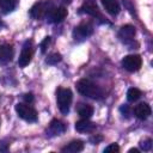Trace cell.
I'll return each instance as SVG.
<instances>
[{
    "mask_svg": "<svg viewBox=\"0 0 153 153\" xmlns=\"http://www.w3.org/2000/svg\"><path fill=\"white\" fill-rule=\"evenodd\" d=\"M75 86H76L78 92L85 97H88L92 99H100L104 96L103 90L88 79H80Z\"/></svg>",
    "mask_w": 153,
    "mask_h": 153,
    "instance_id": "cell-1",
    "label": "cell"
},
{
    "mask_svg": "<svg viewBox=\"0 0 153 153\" xmlns=\"http://www.w3.org/2000/svg\"><path fill=\"white\" fill-rule=\"evenodd\" d=\"M72 99H73V94L69 88L59 87L56 90V103H57V106H59V110L61 111V114L67 115L69 112Z\"/></svg>",
    "mask_w": 153,
    "mask_h": 153,
    "instance_id": "cell-2",
    "label": "cell"
},
{
    "mask_svg": "<svg viewBox=\"0 0 153 153\" xmlns=\"http://www.w3.org/2000/svg\"><path fill=\"white\" fill-rule=\"evenodd\" d=\"M16 111H17L18 116L26 122H36L37 121V112L29 104L18 103L16 105Z\"/></svg>",
    "mask_w": 153,
    "mask_h": 153,
    "instance_id": "cell-3",
    "label": "cell"
},
{
    "mask_svg": "<svg viewBox=\"0 0 153 153\" xmlns=\"http://www.w3.org/2000/svg\"><path fill=\"white\" fill-rule=\"evenodd\" d=\"M93 33V26L91 23H81L73 30V38L78 42L87 39Z\"/></svg>",
    "mask_w": 153,
    "mask_h": 153,
    "instance_id": "cell-4",
    "label": "cell"
},
{
    "mask_svg": "<svg viewBox=\"0 0 153 153\" xmlns=\"http://www.w3.org/2000/svg\"><path fill=\"white\" fill-rule=\"evenodd\" d=\"M142 60L139 55H127L122 60V66L128 72H136L141 68Z\"/></svg>",
    "mask_w": 153,
    "mask_h": 153,
    "instance_id": "cell-5",
    "label": "cell"
},
{
    "mask_svg": "<svg viewBox=\"0 0 153 153\" xmlns=\"http://www.w3.org/2000/svg\"><path fill=\"white\" fill-rule=\"evenodd\" d=\"M32 55H33V48H32V42L31 41H27L25 42V44L23 45V49H22V53L19 55V59H18V65L19 67H25L30 63L31 59H32Z\"/></svg>",
    "mask_w": 153,
    "mask_h": 153,
    "instance_id": "cell-6",
    "label": "cell"
},
{
    "mask_svg": "<svg viewBox=\"0 0 153 153\" xmlns=\"http://www.w3.org/2000/svg\"><path fill=\"white\" fill-rule=\"evenodd\" d=\"M67 17V8L63 6L51 8L47 13V20L49 23H60Z\"/></svg>",
    "mask_w": 153,
    "mask_h": 153,
    "instance_id": "cell-7",
    "label": "cell"
},
{
    "mask_svg": "<svg viewBox=\"0 0 153 153\" xmlns=\"http://www.w3.org/2000/svg\"><path fill=\"white\" fill-rule=\"evenodd\" d=\"M81 12H84V13L91 16V17H94V18L104 19L103 16H102V13H100V11H99V8H98V6L96 5V2L94 1H91V0L84 2L82 7H81Z\"/></svg>",
    "mask_w": 153,
    "mask_h": 153,
    "instance_id": "cell-8",
    "label": "cell"
},
{
    "mask_svg": "<svg viewBox=\"0 0 153 153\" xmlns=\"http://www.w3.org/2000/svg\"><path fill=\"white\" fill-rule=\"evenodd\" d=\"M66 130V126L59 121V120H53L47 129V135L49 136H57V135H61L62 133H65Z\"/></svg>",
    "mask_w": 153,
    "mask_h": 153,
    "instance_id": "cell-9",
    "label": "cell"
},
{
    "mask_svg": "<svg viewBox=\"0 0 153 153\" xmlns=\"http://www.w3.org/2000/svg\"><path fill=\"white\" fill-rule=\"evenodd\" d=\"M135 27L133 25H124L118 31V37L121 38V41H123L124 43H129L133 41L134 36H135Z\"/></svg>",
    "mask_w": 153,
    "mask_h": 153,
    "instance_id": "cell-10",
    "label": "cell"
},
{
    "mask_svg": "<svg viewBox=\"0 0 153 153\" xmlns=\"http://www.w3.org/2000/svg\"><path fill=\"white\" fill-rule=\"evenodd\" d=\"M96 129V124L88 118H81L75 123V130L79 133H92Z\"/></svg>",
    "mask_w": 153,
    "mask_h": 153,
    "instance_id": "cell-11",
    "label": "cell"
},
{
    "mask_svg": "<svg viewBox=\"0 0 153 153\" xmlns=\"http://www.w3.org/2000/svg\"><path fill=\"white\" fill-rule=\"evenodd\" d=\"M134 115L139 120H146L151 115V108L147 103H140L134 108Z\"/></svg>",
    "mask_w": 153,
    "mask_h": 153,
    "instance_id": "cell-12",
    "label": "cell"
},
{
    "mask_svg": "<svg viewBox=\"0 0 153 153\" xmlns=\"http://www.w3.org/2000/svg\"><path fill=\"white\" fill-rule=\"evenodd\" d=\"M13 57V48L10 44L0 45V63H7Z\"/></svg>",
    "mask_w": 153,
    "mask_h": 153,
    "instance_id": "cell-13",
    "label": "cell"
},
{
    "mask_svg": "<svg viewBox=\"0 0 153 153\" xmlns=\"http://www.w3.org/2000/svg\"><path fill=\"white\" fill-rule=\"evenodd\" d=\"M47 12H48V10H47L45 4H43V2H37V4H35V5L31 7V10H30V16H31L33 19H39V18H42Z\"/></svg>",
    "mask_w": 153,
    "mask_h": 153,
    "instance_id": "cell-14",
    "label": "cell"
},
{
    "mask_svg": "<svg viewBox=\"0 0 153 153\" xmlns=\"http://www.w3.org/2000/svg\"><path fill=\"white\" fill-rule=\"evenodd\" d=\"M105 11L111 16H116L120 12V4L117 0H100Z\"/></svg>",
    "mask_w": 153,
    "mask_h": 153,
    "instance_id": "cell-15",
    "label": "cell"
},
{
    "mask_svg": "<svg viewBox=\"0 0 153 153\" xmlns=\"http://www.w3.org/2000/svg\"><path fill=\"white\" fill-rule=\"evenodd\" d=\"M82 149H84V142L80 140H74L69 142L67 146H65L61 151L67 153H78V152H81Z\"/></svg>",
    "mask_w": 153,
    "mask_h": 153,
    "instance_id": "cell-16",
    "label": "cell"
},
{
    "mask_svg": "<svg viewBox=\"0 0 153 153\" xmlns=\"http://www.w3.org/2000/svg\"><path fill=\"white\" fill-rule=\"evenodd\" d=\"M76 111L81 118H90L93 115V108L91 105L84 104V103H80L76 106Z\"/></svg>",
    "mask_w": 153,
    "mask_h": 153,
    "instance_id": "cell-17",
    "label": "cell"
},
{
    "mask_svg": "<svg viewBox=\"0 0 153 153\" xmlns=\"http://www.w3.org/2000/svg\"><path fill=\"white\" fill-rule=\"evenodd\" d=\"M18 0H0V10L2 13H10L17 7Z\"/></svg>",
    "mask_w": 153,
    "mask_h": 153,
    "instance_id": "cell-18",
    "label": "cell"
},
{
    "mask_svg": "<svg viewBox=\"0 0 153 153\" xmlns=\"http://www.w3.org/2000/svg\"><path fill=\"white\" fill-rule=\"evenodd\" d=\"M140 97H141V91L139 88L131 87L127 92V99H128V102H136Z\"/></svg>",
    "mask_w": 153,
    "mask_h": 153,
    "instance_id": "cell-19",
    "label": "cell"
},
{
    "mask_svg": "<svg viewBox=\"0 0 153 153\" xmlns=\"http://www.w3.org/2000/svg\"><path fill=\"white\" fill-rule=\"evenodd\" d=\"M61 59H62V56H61L60 54L54 53V54H51V55H49V56L47 57L45 62H47L48 65H56L57 62H60V61H61Z\"/></svg>",
    "mask_w": 153,
    "mask_h": 153,
    "instance_id": "cell-20",
    "label": "cell"
},
{
    "mask_svg": "<svg viewBox=\"0 0 153 153\" xmlns=\"http://www.w3.org/2000/svg\"><path fill=\"white\" fill-rule=\"evenodd\" d=\"M118 151H120V147H118L117 143H111V145H109V146H106V147L104 148V152H105V153H110V152L117 153Z\"/></svg>",
    "mask_w": 153,
    "mask_h": 153,
    "instance_id": "cell-21",
    "label": "cell"
},
{
    "mask_svg": "<svg viewBox=\"0 0 153 153\" xmlns=\"http://www.w3.org/2000/svg\"><path fill=\"white\" fill-rule=\"evenodd\" d=\"M140 146H141V148H142L143 151H149V149L152 148V140H151V139H146V140L141 141Z\"/></svg>",
    "mask_w": 153,
    "mask_h": 153,
    "instance_id": "cell-22",
    "label": "cell"
},
{
    "mask_svg": "<svg viewBox=\"0 0 153 153\" xmlns=\"http://www.w3.org/2000/svg\"><path fill=\"white\" fill-rule=\"evenodd\" d=\"M49 44H50V37H45L42 41V43H41V51L42 53H45L47 51V48L49 47Z\"/></svg>",
    "mask_w": 153,
    "mask_h": 153,
    "instance_id": "cell-23",
    "label": "cell"
},
{
    "mask_svg": "<svg viewBox=\"0 0 153 153\" xmlns=\"http://www.w3.org/2000/svg\"><path fill=\"white\" fill-rule=\"evenodd\" d=\"M120 110H121V112H122V115H123V116L129 117V115H130V109H129V106H128V105H122Z\"/></svg>",
    "mask_w": 153,
    "mask_h": 153,
    "instance_id": "cell-24",
    "label": "cell"
},
{
    "mask_svg": "<svg viewBox=\"0 0 153 153\" xmlns=\"http://www.w3.org/2000/svg\"><path fill=\"white\" fill-rule=\"evenodd\" d=\"M24 100L26 102V103H31L32 100H33V96H32V93H26V94H24Z\"/></svg>",
    "mask_w": 153,
    "mask_h": 153,
    "instance_id": "cell-25",
    "label": "cell"
},
{
    "mask_svg": "<svg viewBox=\"0 0 153 153\" xmlns=\"http://www.w3.org/2000/svg\"><path fill=\"white\" fill-rule=\"evenodd\" d=\"M129 152L131 153V152H134V153H139V149H136V148H131V149H129Z\"/></svg>",
    "mask_w": 153,
    "mask_h": 153,
    "instance_id": "cell-26",
    "label": "cell"
},
{
    "mask_svg": "<svg viewBox=\"0 0 153 153\" xmlns=\"http://www.w3.org/2000/svg\"><path fill=\"white\" fill-rule=\"evenodd\" d=\"M62 1H63V2H65V4H67V5H68V4H71V2H72V0H62Z\"/></svg>",
    "mask_w": 153,
    "mask_h": 153,
    "instance_id": "cell-27",
    "label": "cell"
},
{
    "mask_svg": "<svg viewBox=\"0 0 153 153\" xmlns=\"http://www.w3.org/2000/svg\"><path fill=\"white\" fill-rule=\"evenodd\" d=\"M4 26H5V24H4V23L0 20V29H1V27H4Z\"/></svg>",
    "mask_w": 153,
    "mask_h": 153,
    "instance_id": "cell-28",
    "label": "cell"
}]
</instances>
